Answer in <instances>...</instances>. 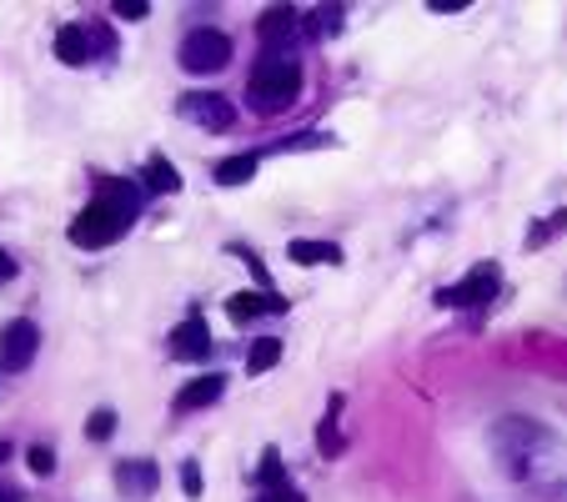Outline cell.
Instances as JSON below:
<instances>
[{
    "mask_svg": "<svg viewBox=\"0 0 567 502\" xmlns=\"http://www.w3.org/2000/svg\"><path fill=\"white\" fill-rule=\"evenodd\" d=\"M0 502H21V492H11V488H0Z\"/></svg>",
    "mask_w": 567,
    "mask_h": 502,
    "instance_id": "29",
    "label": "cell"
},
{
    "mask_svg": "<svg viewBox=\"0 0 567 502\" xmlns=\"http://www.w3.org/2000/svg\"><path fill=\"white\" fill-rule=\"evenodd\" d=\"M141 186L146 191H156V197H172V191H181V172H176L172 161H146V172H141Z\"/></svg>",
    "mask_w": 567,
    "mask_h": 502,
    "instance_id": "14",
    "label": "cell"
},
{
    "mask_svg": "<svg viewBox=\"0 0 567 502\" xmlns=\"http://www.w3.org/2000/svg\"><path fill=\"white\" fill-rule=\"evenodd\" d=\"M156 488H161V467L151 463V457H131V463L116 467V492H121L126 502L156 498Z\"/></svg>",
    "mask_w": 567,
    "mask_h": 502,
    "instance_id": "10",
    "label": "cell"
},
{
    "mask_svg": "<svg viewBox=\"0 0 567 502\" xmlns=\"http://www.w3.org/2000/svg\"><path fill=\"white\" fill-rule=\"evenodd\" d=\"M141 216V186L131 181H101V191H96V201L86 206V212L71 222V247H86V251H101L111 247V241L126 231V226Z\"/></svg>",
    "mask_w": 567,
    "mask_h": 502,
    "instance_id": "2",
    "label": "cell"
},
{
    "mask_svg": "<svg viewBox=\"0 0 567 502\" xmlns=\"http://www.w3.org/2000/svg\"><path fill=\"white\" fill-rule=\"evenodd\" d=\"M337 412H342V397H331V412L322 417V427H317V448L327 452V457H342V432H337Z\"/></svg>",
    "mask_w": 567,
    "mask_h": 502,
    "instance_id": "17",
    "label": "cell"
},
{
    "mask_svg": "<svg viewBox=\"0 0 567 502\" xmlns=\"http://www.w3.org/2000/svg\"><path fill=\"white\" fill-rule=\"evenodd\" d=\"M40 352V327L30 317H15L11 327L0 331V367L5 372H26Z\"/></svg>",
    "mask_w": 567,
    "mask_h": 502,
    "instance_id": "7",
    "label": "cell"
},
{
    "mask_svg": "<svg viewBox=\"0 0 567 502\" xmlns=\"http://www.w3.org/2000/svg\"><path fill=\"white\" fill-rule=\"evenodd\" d=\"M256 176V156H226L216 161V181L222 186H247Z\"/></svg>",
    "mask_w": 567,
    "mask_h": 502,
    "instance_id": "16",
    "label": "cell"
},
{
    "mask_svg": "<svg viewBox=\"0 0 567 502\" xmlns=\"http://www.w3.org/2000/svg\"><path fill=\"white\" fill-rule=\"evenodd\" d=\"M116 51V36L106 26H61L55 30V55L66 66H91V61H106Z\"/></svg>",
    "mask_w": 567,
    "mask_h": 502,
    "instance_id": "5",
    "label": "cell"
},
{
    "mask_svg": "<svg viewBox=\"0 0 567 502\" xmlns=\"http://www.w3.org/2000/svg\"><path fill=\"white\" fill-rule=\"evenodd\" d=\"M262 502H306V498H302V488H291L287 477H281L272 488H262Z\"/></svg>",
    "mask_w": 567,
    "mask_h": 502,
    "instance_id": "22",
    "label": "cell"
},
{
    "mask_svg": "<svg viewBox=\"0 0 567 502\" xmlns=\"http://www.w3.org/2000/svg\"><path fill=\"white\" fill-rule=\"evenodd\" d=\"M181 492L186 498H201V467L197 463H181Z\"/></svg>",
    "mask_w": 567,
    "mask_h": 502,
    "instance_id": "24",
    "label": "cell"
},
{
    "mask_svg": "<svg viewBox=\"0 0 567 502\" xmlns=\"http://www.w3.org/2000/svg\"><path fill=\"white\" fill-rule=\"evenodd\" d=\"M337 26H342V5H327V11H312V36H337Z\"/></svg>",
    "mask_w": 567,
    "mask_h": 502,
    "instance_id": "19",
    "label": "cell"
},
{
    "mask_svg": "<svg viewBox=\"0 0 567 502\" xmlns=\"http://www.w3.org/2000/svg\"><path fill=\"white\" fill-rule=\"evenodd\" d=\"M297 30H302V15L291 11V5H272V11L256 21L262 55H291V46H297Z\"/></svg>",
    "mask_w": 567,
    "mask_h": 502,
    "instance_id": "8",
    "label": "cell"
},
{
    "mask_svg": "<svg viewBox=\"0 0 567 502\" xmlns=\"http://www.w3.org/2000/svg\"><path fill=\"white\" fill-rule=\"evenodd\" d=\"M281 477H287V473H281V452H277V448H266V452H262V473H256V482H262V488H272V482H281Z\"/></svg>",
    "mask_w": 567,
    "mask_h": 502,
    "instance_id": "20",
    "label": "cell"
},
{
    "mask_svg": "<svg viewBox=\"0 0 567 502\" xmlns=\"http://www.w3.org/2000/svg\"><path fill=\"white\" fill-rule=\"evenodd\" d=\"M146 11H151L146 0H116V15H126V21H141Z\"/></svg>",
    "mask_w": 567,
    "mask_h": 502,
    "instance_id": "26",
    "label": "cell"
},
{
    "mask_svg": "<svg viewBox=\"0 0 567 502\" xmlns=\"http://www.w3.org/2000/svg\"><path fill=\"white\" fill-rule=\"evenodd\" d=\"M11 463V442H0V467Z\"/></svg>",
    "mask_w": 567,
    "mask_h": 502,
    "instance_id": "30",
    "label": "cell"
},
{
    "mask_svg": "<svg viewBox=\"0 0 567 502\" xmlns=\"http://www.w3.org/2000/svg\"><path fill=\"white\" fill-rule=\"evenodd\" d=\"M226 392V377L222 372H206V377H197V382H186L181 397H176V407L181 412H197V407H212L216 397Z\"/></svg>",
    "mask_w": 567,
    "mask_h": 502,
    "instance_id": "13",
    "label": "cell"
},
{
    "mask_svg": "<svg viewBox=\"0 0 567 502\" xmlns=\"http://www.w3.org/2000/svg\"><path fill=\"white\" fill-rule=\"evenodd\" d=\"M492 457L513 482H567V448L532 417H502L492 427Z\"/></svg>",
    "mask_w": 567,
    "mask_h": 502,
    "instance_id": "1",
    "label": "cell"
},
{
    "mask_svg": "<svg viewBox=\"0 0 567 502\" xmlns=\"http://www.w3.org/2000/svg\"><path fill=\"white\" fill-rule=\"evenodd\" d=\"M176 111H181L191 126H206V131H231L237 126V111H231V101L216 91H191L176 101Z\"/></svg>",
    "mask_w": 567,
    "mask_h": 502,
    "instance_id": "6",
    "label": "cell"
},
{
    "mask_svg": "<svg viewBox=\"0 0 567 502\" xmlns=\"http://www.w3.org/2000/svg\"><path fill=\"white\" fill-rule=\"evenodd\" d=\"M557 226H567V212H557V216H553V222H542V226H538V231H532V237H528V247H542V241L553 237Z\"/></svg>",
    "mask_w": 567,
    "mask_h": 502,
    "instance_id": "25",
    "label": "cell"
},
{
    "mask_svg": "<svg viewBox=\"0 0 567 502\" xmlns=\"http://www.w3.org/2000/svg\"><path fill=\"white\" fill-rule=\"evenodd\" d=\"M206 352H212V327H206V317H186V322H176V331H172V357L201 362Z\"/></svg>",
    "mask_w": 567,
    "mask_h": 502,
    "instance_id": "11",
    "label": "cell"
},
{
    "mask_svg": "<svg viewBox=\"0 0 567 502\" xmlns=\"http://www.w3.org/2000/svg\"><path fill=\"white\" fill-rule=\"evenodd\" d=\"M26 457H30V473H40V477H51V473H55V452H51V448H40V442H36V448H30Z\"/></svg>",
    "mask_w": 567,
    "mask_h": 502,
    "instance_id": "23",
    "label": "cell"
},
{
    "mask_svg": "<svg viewBox=\"0 0 567 502\" xmlns=\"http://www.w3.org/2000/svg\"><path fill=\"white\" fill-rule=\"evenodd\" d=\"M181 71L191 76H212V71H226L231 66V36L216 26H201V30H186L181 40Z\"/></svg>",
    "mask_w": 567,
    "mask_h": 502,
    "instance_id": "4",
    "label": "cell"
},
{
    "mask_svg": "<svg viewBox=\"0 0 567 502\" xmlns=\"http://www.w3.org/2000/svg\"><path fill=\"white\" fill-rule=\"evenodd\" d=\"M277 362H281V342H277V337H262V342H251L247 372H272Z\"/></svg>",
    "mask_w": 567,
    "mask_h": 502,
    "instance_id": "18",
    "label": "cell"
},
{
    "mask_svg": "<svg viewBox=\"0 0 567 502\" xmlns=\"http://www.w3.org/2000/svg\"><path fill=\"white\" fill-rule=\"evenodd\" d=\"M226 312L231 322H256V317H272V312H287L277 291H237V297H226Z\"/></svg>",
    "mask_w": 567,
    "mask_h": 502,
    "instance_id": "12",
    "label": "cell"
},
{
    "mask_svg": "<svg viewBox=\"0 0 567 502\" xmlns=\"http://www.w3.org/2000/svg\"><path fill=\"white\" fill-rule=\"evenodd\" d=\"M297 96H302V66H297V55H262L256 71H251V80H247L251 106L262 111V116H277V111H287Z\"/></svg>",
    "mask_w": 567,
    "mask_h": 502,
    "instance_id": "3",
    "label": "cell"
},
{
    "mask_svg": "<svg viewBox=\"0 0 567 502\" xmlns=\"http://www.w3.org/2000/svg\"><path fill=\"white\" fill-rule=\"evenodd\" d=\"M86 432L96 437V442H106L111 432H116V412L111 407H101V412H91V423H86Z\"/></svg>",
    "mask_w": 567,
    "mask_h": 502,
    "instance_id": "21",
    "label": "cell"
},
{
    "mask_svg": "<svg viewBox=\"0 0 567 502\" xmlns=\"http://www.w3.org/2000/svg\"><path fill=\"white\" fill-rule=\"evenodd\" d=\"M542 498H547V502H567V482H557V488H547V492H542Z\"/></svg>",
    "mask_w": 567,
    "mask_h": 502,
    "instance_id": "28",
    "label": "cell"
},
{
    "mask_svg": "<svg viewBox=\"0 0 567 502\" xmlns=\"http://www.w3.org/2000/svg\"><path fill=\"white\" fill-rule=\"evenodd\" d=\"M15 277V262H11V256H5V251H0V287H5V281H11Z\"/></svg>",
    "mask_w": 567,
    "mask_h": 502,
    "instance_id": "27",
    "label": "cell"
},
{
    "mask_svg": "<svg viewBox=\"0 0 567 502\" xmlns=\"http://www.w3.org/2000/svg\"><path fill=\"white\" fill-rule=\"evenodd\" d=\"M492 297H497V266H472V277L457 281V287L437 291V302L442 306H488Z\"/></svg>",
    "mask_w": 567,
    "mask_h": 502,
    "instance_id": "9",
    "label": "cell"
},
{
    "mask_svg": "<svg viewBox=\"0 0 567 502\" xmlns=\"http://www.w3.org/2000/svg\"><path fill=\"white\" fill-rule=\"evenodd\" d=\"M291 262H302V266H337V262H342V247H331V241H291Z\"/></svg>",
    "mask_w": 567,
    "mask_h": 502,
    "instance_id": "15",
    "label": "cell"
}]
</instances>
